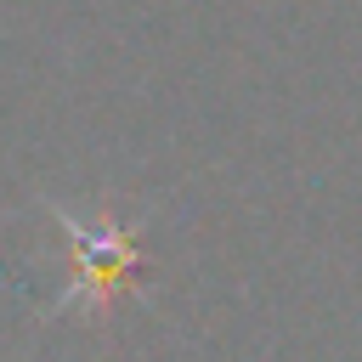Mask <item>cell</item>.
Here are the masks:
<instances>
[{
    "label": "cell",
    "instance_id": "6da1fadb",
    "mask_svg": "<svg viewBox=\"0 0 362 362\" xmlns=\"http://www.w3.org/2000/svg\"><path fill=\"white\" fill-rule=\"evenodd\" d=\"M62 243L74 249V283L62 294V305H90V311H107L119 294H130L141 283V255H136V238L130 226H113V221H96L85 226L79 215H68L62 204H45Z\"/></svg>",
    "mask_w": 362,
    "mask_h": 362
}]
</instances>
